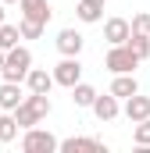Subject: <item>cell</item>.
<instances>
[{"label":"cell","instance_id":"1","mask_svg":"<svg viewBox=\"0 0 150 153\" xmlns=\"http://www.w3.org/2000/svg\"><path fill=\"white\" fill-rule=\"evenodd\" d=\"M54 111V103H50V93H25V100L11 111L14 121H18V128H32V125H43L46 117Z\"/></svg>","mask_w":150,"mask_h":153},{"label":"cell","instance_id":"2","mask_svg":"<svg viewBox=\"0 0 150 153\" xmlns=\"http://www.w3.org/2000/svg\"><path fill=\"white\" fill-rule=\"evenodd\" d=\"M29 68H32V50H29V46L18 43V46L4 50V68H0L4 82H25Z\"/></svg>","mask_w":150,"mask_h":153},{"label":"cell","instance_id":"3","mask_svg":"<svg viewBox=\"0 0 150 153\" xmlns=\"http://www.w3.org/2000/svg\"><path fill=\"white\" fill-rule=\"evenodd\" d=\"M104 68H107L111 75H132V71L140 68V57H136L125 43H114V46H107V53H104Z\"/></svg>","mask_w":150,"mask_h":153},{"label":"cell","instance_id":"4","mask_svg":"<svg viewBox=\"0 0 150 153\" xmlns=\"http://www.w3.org/2000/svg\"><path fill=\"white\" fill-rule=\"evenodd\" d=\"M57 150V135L50 128H22V153H54Z\"/></svg>","mask_w":150,"mask_h":153},{"label":"cell","instance_id":"5","mask_svg":"<svg viewBox=\"0 0 150 153\" xmlns=\"http://www.w3.org/2000/svg\"><path fill=\"white\" fill-rule=\"evenodd\" d=\"M54 85H64V89H72L75 82L82 78V61L79 57H61L57 64H54Z\"/></svg>","mask_w":150,"mask_h":153},{"label":"cell","instance_id":"6","mask_svg":"<svg viewBox=\"0 0 150 153\" xmlns=\"http://www.w3.org/2000/svg\"><path fill=\"white\" fill-rule=\"evenodd\" d=\"M18 11H22V18L39 22V25H46V22L54 18V7H50V0H18Z\"/></svg>","mask_w":150,"mask_h":153},{"label":"cell","instance_id":"7","mask_svg":"<svg viewBox=\"0 0 150 153\" xmlns=\"http://www.w3.org/2000/svg\"><path fill=\"white\" fill-rule=\"evenodd\" d=\"M89 111L97 114V121H114V117L122 114V103H118V96H111V93H97L93 96V103H89Z\"/></svg>","mask_w":150,"mask_h":153},{"label":"cell","instance_id":"8","mask_svg":"<svg viewBox=\"0 0 150 153\" xmlns=\"http://www.w3.org/2000/svg\"><path fill=\"white\" fill-rule=\"evenodd\" d=\"M54 43H57V53H61V57H79V53H82V46H86L82 32H75V29H61Z\"/></svg>","mask_w":150,"mask_h":153},{"label":"cell","instance_id":"9","mask_svg":"<svg viewBox=\"0 0 150 153\" xmlns=\"http://www.w3.org/2000/svg\"><path fill=\"white\" fill-rule=\"evenodd\" d=\"M122 114L129 117V121H143V117H150V96H140V93L125 96V107H122Z\"/></svg>","mask_w":150,"mask_h":153},{"label":"cell","instance_id":"10","mask_svg":"<svg viewBox=\"0 0 150 153\" xmlns=\"http://www.w3.org/2000/svg\"><path fill=\"white\" fill-rule=\"evenodd\" d=\"M29 93H50L54 89V75L46 71V68H29V75H25V82H22Z\"/></svg>","mask_w":150,"mask_h":153},{"label":"cell","instance_id":"11","mask_svg":"<svg viewBox=\"0 0 150 153\" xmlns=\"http://www.w3.org/2000/svg\"><path fill=\"white\" fill-rule=\"evenodd\" d=\"M22 100H25L22 82H0V111H14Z\"/></svg>","mask_w":150,"mask_h":153},{"label":"cell","instance_id":"12","mask_svg":"<svg viewBox=\"0 0 150 153\" xmlns=\"http://www.w3.org/2000/svg\"><path fill=\"white\" fill-rule=\"evenodd\" d=\"M104 39H107V46L125 43V39H129V22H125V18H107V22H104Z\"/></svg>","mask_w":150,"mask_h":153},{"label":"cell","instance_id":"13","mask_svg":"<svg viewBox=\"0 0 150 153\" xmlns=\"http://www.w3.org/2000/svg\"><path fill=\"white\" fill-rule=\"evenodd\" d=\"M111 96H118V100H125V96H132V93H140V82H136V71L132 75H114L111 89H107Z\"/></svg>","mask_w":150,"mask_h":153},{"label":"cell","instance_id":"14","mask_svg":"<svg viewBox=\"0 0 150 153\" xmlns=\"http://www.w3.org/2000/svg\"><path fill=\"white\" fill-rule=\"evenodd\" d=\"M57 150L75 153V150H104L100 139H86V135H72V139H57Z\"/></svg>","mask_w":150,"mask_h":153},{"label":"cell","instance_id":"15","mask_svg":"<svg viewBox=\"0 0 150 153\" xmlns=\"http://www.w3.org/2000/svg\"><path fill=\"white\" fill-rule=\"evenodd\" d=\"M75 14H79V22H86V25H97V22H104V7H100V4H89V0H79Z\"/></svg>","mask_w":150,"mask_h":153},{"label":"cell","instance_id":"16","mask_svg":"<svg viewBox=\"0 0 150 153\" xmlns=\"http://www.w3.org/2000/svg\"><path fill=\"white\" fill-rule=\"evenodd\" d=\"M68 93H72V103H75V107H89V103H93V96H97V89H93L89 82H82V78L75 82Z\"/></svg>","mask_w":150,"mask_h":153},{"label":"cell","instance_id":"17","mask_svg":"<svg viewBox=\"0 0 150 153\" xmlns=\"http://www.w3.org/2000/svg\"><path fill=\"white\" fill-rule=\"evenodd\" d=\"M18 132H22V128H18L14 114H11V111H4V114H0V143H4V146H7V143H14V139H18Z\"/></svg>","mask_w":150,"mask_h":153},{"label":"cell","instance_id":"18","mask_svg":"<svg viewBox=\"0 0 150 153\" xmlns=\"http://www.w3.org/2000/svg\"><path fill=\"white\" fill-rule=\"evenodd\" d=\"M125 46L140 57V61H147L150 57V36H140V32H129V39H125Z\"/></svg>","mask_w":150,"mask_h":153},{"label":"cell","instance_id":"19","mask_svg":"<svg viewBox=\"0 0 150 153\" xmlns=\"http://www.w3.org/2000/svg\"><path fill=\"white\" fill-rule=\"evenodd\" d=\"M18 39H22L18 25H7V22H0V50H11V46H18Z\"/></svg>","mask_w":150,"mask_h":153},{"label":"cell","instance_id":"20","mask_svg":"<svg viewBox=\"0 0 150 153\" xmlns=\"http://www.w3.org/2000/svg\"><path fill=\"white\" fill-rule=\"evenodd\" d=\"M132 143H136V146H143V150L150 146V117L132 121Z\"/></svg>","mask_w":150,"mask_h":153},{"label":"cell","instance_id":"21","mask_svg":"<svg viewBox=\"0 0 150 153\" xmlns=\"http://www.w3.org/2000/svg\"><path fill=\"white\" fill-rule=\"evenodd\" d=\"M18 32H22V39H39L43 32H46V25H39V22H29V18H22V22H18Z\"/></svg>","mask_w":150,"mask_h":153},{"label":"cell","instance_id":"22","mask_svg":"<svg viewBox=\"0 0 150 153\" xmlns=\"http://www.w3.org/2000/svg\"><path fill=\"white\" fill-rule=\"evenodd\" d=\"M129 32L150 36V11H140V14H132V22H129Z\"/></svg>","mask_w":150,"mask_h":153},{"label":"cell","instance_id":"23","mask_svg":"<svg viewBox=\"0 0 150 153\" xmlns=\"http://www.w3.org/2000/svg\"><path fill=\"white\" fill-rule=\"evenodd\" d=\"M0 4H4V7H7V4H18V0H0Z\"/></svg>","mask_w":150,"mask_h":153},{"label":"cell","instance_id":"24","mask_svg":"<svg viewBox=\"0 0 150 153\" xmlns=\"http://www.w3.org/2000/svg\"><path fill=\"white\" fill-rule=\"evenodd\" d=\"M89 4H100V7H104V4H107V0H89Z\"/></svg>","mask_w":150,"mask_h":153},{"label":"cell","instance_id":"25","mask_svg":"<svg viewBox=\"0 0 150 153\" xmlns=\"http://www.w3.org/2000/svg\"><path fill=\"white\" fill-rule=\"evenodd\" d=\"M0 68H4V50H0Z\"/></svg>","mask_w":150,"mask_h":153},{"label":"cell","instance_id":"26","mask_svg":"<svg viewBox=\"0 0 150 153\" xmlns=\"http://www.w3.org/2000/svg\"><path fill=\"white\" fill-rule=\"evenodd\" d=\"M0 22H4V4H0Z\"/></svg>","mask_w":150,"mask_h":153}]
</instances>
